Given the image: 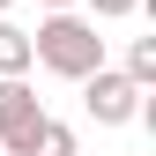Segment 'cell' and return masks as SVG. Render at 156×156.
<instances>
[{"label": "cell", "instance_id": "1", "mask_svg": "<svg viewBox=\"0 0 156 156\" xmlns=\"http://www.w3.org/2000/svg\"><path fill=\"white\" fill-rule=\"evenodd\" d=\"M30 67H45V74H60V82H82V74L104 67V37H97L89 15H45V23L30 30Z\"/></svg>", "mask_w": 156, "mask_h": 156}, {"label": "cell", "instance_id": "2", "mask_svg": "<svg viewBox=\"0 0 156 156\" xmlns=\"http://www.w3.org/2000/svg\"><path fill=\"white\" fill-rule=\"evenodd\" d=\"M82 104H89L97 126H126L134 112H141V89H134L119 67H97V74H82Z\"/></svg>", "mask_w": 156, "mask_h": 156}, {"label": "cell", "instance_id": "3", "mask_svg": "<svg viewBox=\"0 0 156 156\" xmlns=\"http://www.w3.org/2000/svg\"><path fill=\"white\" fill-rule=\"evenodd\" d=\"M37 119H45V104H37V89L23 82V74H8V82H0V156H15V149H23Z\"/></svg>", "mask_w": 156, "mask_h": 156}, {"label": "cell", "instance_id": "4", "mask_svg": "<svg viewBox=\"0 0 156 156\" xmlns=\"http://www.w3.org/2000/svg\"><path fill=\"white\" fill-rule=\"evenodd\" d=\"M15 156H74V126H60V119H37V126H30V141L15 149Z\"/></svg>", "mask_w": 156, "mask_h": 156}, {"label": "cell", "instance_id": "5", "mask_svg": "<svg viewBox=\"0 0 156 156\" xmlns=\"http://www.w3.org/2000/svg\"><path fill=\"white\" fill-rule=\"evenodd\" d=\"M8 74H30V30H15L8 15H0V82Z\"/></svg>", "mask_w": 156, "mask_h": 156}, {"label": "cell", "instance_id": "6", "mask_svg": "<svg viewBox=\"0 0 156 156\" xmlns=\"http://www.w3.org/2000/svg\"><path fill=\"white\" fill-rule=\"evenodd\" d=\"M119 74H126L134 89H149V82H156V37H134V45H126V67H119Z\"/></svg>", "mask_w": 156, "mask_h": 156}, {"label": "cell", "instance_id": "7", "mask_svg": "<svg viewBox=\"0 0 156 156\" xmlns=\"http://www.w3.org/2000/svg\"><path fill=\"white\" fill-rule=\"evenodd\" d=\"M141 0H89V23H112V15H134Z\"/></svg>", "mask_w": 156, "mask_h": 156}, {"label": "cell", "instance_id": "8", "mask_svg": "<svg viewBox=\"0 0 156 156\" xmlns=\"http://www.w3.org/2000/svg\"><path fill=\"white\" fill-rule=\"evenodd\" d=\"M37 8H52V15H67V8H82V0H37Z\"/></svg>", "mask_w": 156, "mask_h": 156}, {"label": "cell", "instance_id": "9", "mask_svg": "<svg viewBox=\"0 0 156 156\" xmlns=\"http://www.w3.org/2000/svg\"><path fill=\"white\" fill-rule=\"evenodd\" d=\"M8 8H15V0H0V15H8Z\"/></svg>", "mask_w": 156, "mask_h": 156}]
</instances>
